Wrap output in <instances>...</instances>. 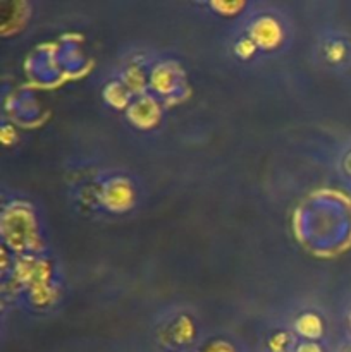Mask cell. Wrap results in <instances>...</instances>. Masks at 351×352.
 Masks as SVG:
<instances>
[{
  "label": "cell",
  "mask_w": 351,
  "mask_h": 352,
  "mask_svg": "<svg viewBox=\"0 0 351 352\" xmlns=\"http://www.w3.org/2000/svg\"><path fill=\"white\" fill-rule=\"evenodd\" d=\"M341 352H351V340L348 344H344V347L341 349Z\"/></svg>",
  "instance_id": "obj_3"
},
{
  "label": "cell",
  "mask_w": 351,
  "mask_h": 352,
  "mask_svg": "<svg viewBox=\"0 0 351 352\" xmlns=\"http://www.w3.org/2000/svg\"><path fill=\"white\" fill-rule=\"evenodd\" d=\"M205 352H234V349L227 346V344L217 342V344H212V346H210Z\"/></svg>",
  "instance_id": "obj_1"
},
{
  "label": "cell",
  "mask_w": 351,
  "mask_h": 352,
  "mask_svg": "<svg viewBox=\"0 0 351 352\" xmlns=\"http://www.w3.org/2000/svg\"><path fill=\"white\" fill-rule=\"evenodd\" d=\"M350 325H351V316H350Z\"/></svg>",
  "instance_id": "obj_4"
},
{
  "label": "cell",
  "mask_w": 351,
  "mask_h": 352,
  "mask_svg": "<svg viewBox=\"0 0 351 352\" xmlns=\"http://www.w3.org/2000/svg\"><path fill=\"white\" fill-rule=\"evenodd\" d=\"M296 352H323V351L320 349V347L317 346V344L306 342V344H301V346H299L298 349H296Z\"/></svg>",
  "instance_id": "obj_2"
}]
</instances>
